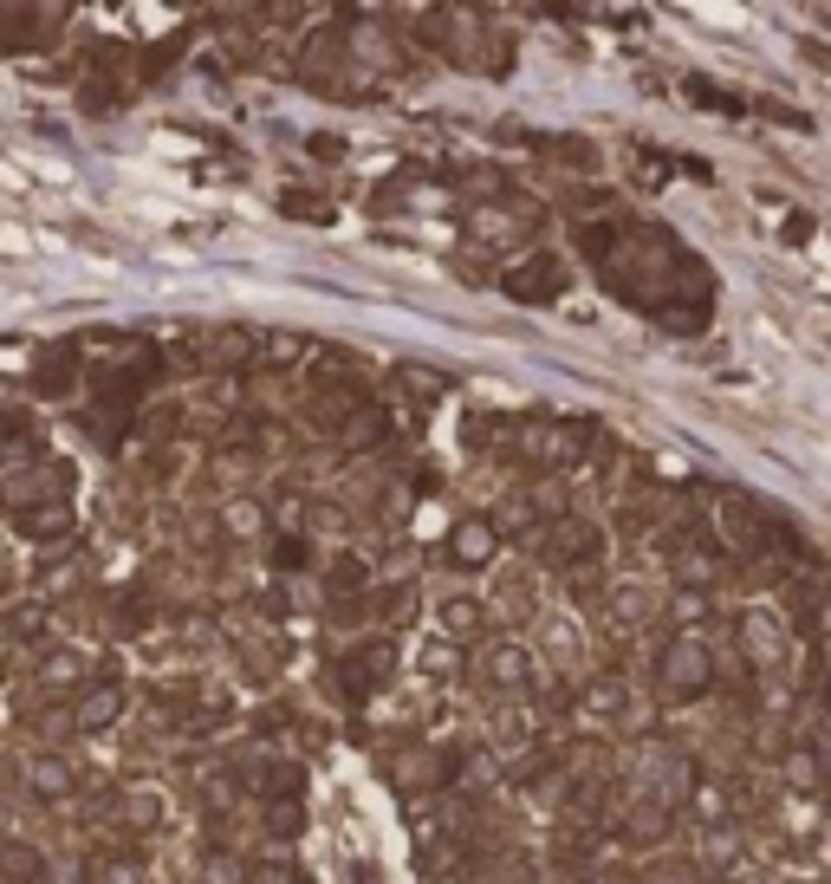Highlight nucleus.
I'll return each mask as SVG.
<instances>
[{
	"instance_id": "nucleus-13",
	"label": "nucleus",
	"mask_w": 831,
	"mask_h": 884,
	"mask_svg": "<svg viewBox=\"0 0 831 884\" xmlns=\"http://www.w3.org/2000/svg\"><path fill=\"white\" fill-rule=\"evenodd\" d=\"M208 365H247V332H221L214 352H208Z\"/></svg>"
},
{
	"instance_id": "nucleus-11",
	"label": "nucleus",
	"mask_w": 831,
	"mask_h": 884,
	"mask_svg": "<svg viewBox=\"0 0 831 884\" xmlns=\"http://www.w3.org/2000/svg\"><path fill=\"white\" fill-rule=\"evenodd\" d=\"M0 865H7V879H13V884H46V859H40L33 846H13Z\"/></svg>"
},
{
	"instance_id": "nucleus-14",
	"label": "nucleus",
	"mask_w": 831,
	"mask_h": 884,
	"mask_svg": "<svg viewBox=\"0 0 831 884\" xmlns=\"http://www.w3.org/2000/svg\"><path fill=\"white\" fill-rule=\"evenodd\" d=\"M299 826H306V819H299V800H274V807H267V832H279V839H292Z\"/></svg>"
},
{
	"instance_id": "nucleus-18",
	"label": "nucleus",
	"mask_w": 831,
	"mask_h": 884,
	"mask_svg": "<svg viewBox=\"0 0 831 884\" xmlns=\"http://www.w3.org/2000/svg\"><path fill=\"white\" fill-rule=\"evenodd\" d=\"M357 579H364V566H357V560H339V566H332V592H351Z\"/></svg>"
},
{
	"instance_id": "nucleus-10",
	"label": "nucleus",
	"mask_w": 831,
	"mask_h": 884,
	"mask_svg": "<svg viewBox=\"0 0 831 884\" xmlns=\"http://www.w3.org/2000/svg\"><path fill=\"white\" fill-rule=\"evenodd\" d=\"M0 631H7L13 644H26V638L46 631V611H40V605H13V611H0Z\"/></svg>"
},
{
	"instance_id": "nucleus-3",
	"label": "nucleus",
	"mask_w": 831,
	"mask_h": 884,
	"mask_svg": "<svg viewBox=\"0 0 831 884\" xmlns=\"http://www.w3.org/2000/svg\"><path fill=\"white\" fill-rule=\"evenodd\" d=\"M7 520H13V533H26V540H66L78 508H71V501H33V508H7Z\"/></svg>"
},
{
	"instance_id": "nucleus-4",
	"label": "nucleus",
	"mask_w": 831,
	"mask_h": 884,
	"mask_svg": "<svg viewBox=\"0 0 831 884\" xmlns=\"http://www.w3.org/2000/svg\"><path fill=\"white\" fill-rule=\"evenodd\" d=\"M118 709H124V689L118 683H98V689H85V696H71V729H111L118 722Z\"/></svg>"
},
{
	"instance_id": "nucleus-15",
	"label": "nucleus",
	"mask_w": 831,
	"mask_h": 884,
	"mask_svg": "<svg viewBox=\"0 0 831 884\" xmlns=\"http://www.w3.org/2000/svg\"><path fill=\"white\" fill-rule=\"evenodd\" d=\"M202 879L208 884H247V872H241V859H228V852H214L202 865Z\"/></svg>"
},
{
	"instance_id": "nucleus-5",
	"label": "nucleus",
	"mask_w": 831,
	"mask_h": 884,
	"mask_svg": "<svg viewBox=\"0 0 831 884\" xmlns=\"http://www.w3.org/2000/svg\"><path fill=\"white\" fill-rule=\"evenodd\" d=\"M20 774H26V787H33L40 800H66L71 787H78V774H71L59 754H33V761H26Z\"/></svg>"
},
{
	"instance_id": "nucleus-6",
	"label": "nucleus",
	"mask_w": 831,
	"mask_h": 884,
	"mask_svg": "<svg viewBox=\"0 0 831 884\" xmlns=\"http://www.w3.org/2000/svg\"><path fill=\"white\" fill-rule=\"evenodd\" d=\"M71 377H78V345H53V352L33 365V390H40V397H66Z\"/></svg>"
},
{
	"instance_id": "nucleus-2",
	"label": "nucleus",
	"mask_w": 831,
	"mask_h": 884,
	"mask_svg": "<svg viewBox=\"0 0 831 884\" xmlns=\"http://www.w3.org/2000/svg\"><path fill=\"white\" fill-rule=\"evenodd\" d=\"M40 26H66V7H0V53L40 46Z\"/></svg>"
},
{
	"instance_id": "nucleus-12",
	"label": "nucleus",
	"mask_w": 831,
	"mask_h": 884,
	"mask_svg": "<svg viewBox=\"0 0 831 884\" xmlns=\"http://www.w3.org/2000/svg\"><path fill=\"white\" fill-rule=\"evenodd\" d=\"M176 53H182V33H169L163 46H149V53H143V85H156V78L169 73V66H176Z\"/></svg>"
},
{
	"instance_id": "nucleus-7",
	"label": "nucleus",
	"mask_w": 831,
	"mask_h": 884,
	"mask_svg": "<svg viewBox=\"0 0 831 884\" xmlns=\"http://www.w3.org/2000/svg\"><path fill=\"white\" fill-rule=\"evenodd\" d=\"M507 287H513V299H553V287H558V261H553V254H540V261L513 267V274H507Z\"/></svg>"
},
{
	"instance_id": "nucleus-9",
	"label": "nucleus",
	"mask_w": 831,
	"mask_h": 884,
	"mask_svg": "<svg viewBox=\"0 0 831 884\" xmlns=\"http://www.w3.org/2000/svg\"><path fill=\"white\" fill-rule=\"evenodd\" d=\"M299 781H306V774H299V767H286V761L247 767V787H261V794H279V800H286V794H299Z\"/></svg>"
},
{
	"instance_id": "nucleus-1",
	"label": "nucleus",
	"mask_w": 831,
	"mask_h": 884,
	"mask_svg": "<svg viewBox=\"0 0 831 884\" xmlns=\"http://www.w3.org/2000/svg\"><path fill=\"white\" fill-rule=\"evenodd\" d=\"M71 488H78V468L71 462H33V468H20V475H7V508H33V501H71Z\"/></svg>"
},
{
	"instance_id": "nucleus-19",
	"label": "nucleus",
	"mask_w": 831,
	"mask_h": 884,
	"mask_svg": "<svg viewBox=\"0 0 831 884\" xmlns=\"http://www.w3.org/2000/svg\"><path fill=\"white\" fill-rule=\"evenodd\" d=\"M0 586H7V566H0Z\"/></svg>"
},
{
	"instance_id": "nucleus-16",
	"label": "nucleus",
	"mask_w": 831,
	"mask_h": 884,
	"mask_svg": "<svg viewBox=\"0 0 831 884\" xmlns=\"http://www.w3.org/2000/svg\"><path fill=\"white\" fill-rule=\"evenodd\" d=\"M487 540H494V533L475 520V527H462V533H455V553H462V560H487Z\"/></svg>"
},
{
	"instance_id": "nucleus-8",
	"label": "nucleus",
	"mask_w": 831,
	"mask_h": 884,
	"mask_svg": "<svg viewBox=\"0 0 831 884\" xmlns=\"http://www.w3.org/2000/svg\"><path fill=\"white\" fill-rule=\"evenodd\" d=\"M40 437H33V417L26 410H0V455H33Z\"/></svg>"
},
{
	"instance_id": "nucleus-17",
	"label": "nucleus",
	"mask_w": 831,
	"mask_h": 884,
	"mask_svg": "<svg viewBox=\"0 0 831 884\" xmlns=\"http://www.w3.org/2000/svg\"><path fill=\"white\" fill-rule=\"evenodd\" d=\"M274 566H279V573H299V566H306V540H292V533L274 540Z\"/></svg>"
}]
</instances>
